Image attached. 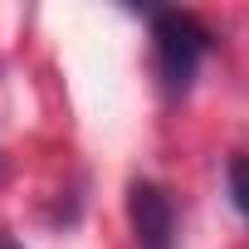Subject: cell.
<instances>
[{
	"label": "cell",
	"mask_w": 249,
	"mask_h": 249,
	"mask_svg": "<svg viewBox=\"0 0 249 249\" xmlns=\"http://www.w3.org/2000/svg\"><path fill=\"white\" fill-rule=\"evenodd\" d=\"M152 39H157V69H161L166 93H186L205 49H210V30L186 10H157L152 15Z\"/></svg>",
	"instance_id": "obj_1"
},
{
	"label": "cell",
	"mask_w": 249,
	"mask_h": 249,
	"mask_svg": "<svg viewBox=\"0 0 249 249\" xmlns=\"http://www.w3.org/2000/svg\"><path fill=\"white\" fill-rule=\"evenodd\" d=\"M127 220H132L137 249H171L176 244V205H171V196L157 181H132Z\"/></svg>",
	"instance_id": "obj_2"
},
{
	"label": "cell",
	"mask_w": 249,
	"mask_h": 249,
	"mask_svg": "<svg viewBox=\"0 0 249 249\" xmlns=\"http://www.w3.org/2000/svg\"><path fill=\"white\" fill-rule=\"evenodd\" d=\"M225 181H230V200H234V210L249 220V157H230Z\"/></svg>",
	"instance_id": "obj_3"
},
{
	"label": "cell",
	"mask_w": 249,
	"mask_h": 249,
	"mask_svg": "<svg viewBox=\"0 0 249 249\" xmlns=\"http://www.w3.org/2000/svg\"><path fill=\"white\" fill-rule=\"evenodd\" d=\"M0 249H20V244H15V239H10V234H0Z\"/></svg>",
	"instance_id": "obj_4"
}]
</instances>
